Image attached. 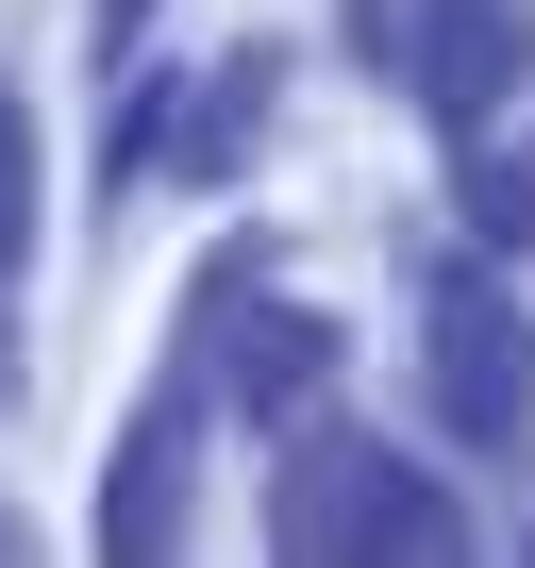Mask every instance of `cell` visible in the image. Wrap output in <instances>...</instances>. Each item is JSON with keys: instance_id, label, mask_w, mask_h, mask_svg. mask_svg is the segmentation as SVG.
<instances>
[{"instance_id": "obj_4", "label": "cell", "mask_w": 535, "mask_h": 568, "mask_svg": "<svg viewBox=\"0 0 535 568\" xmlns=\"http://www.w3.org/2000/svg\"><path fill=\"white\" fill-rule=\"evenodd\" d=\"M184 318H201V368H218L234 418H302V402L335 385V335H319L302 302H268V318H251V267H201V302H184Z\"/></svg>"}, {"instance_id": "obj_2", "label": "cell", "mask_w": 535, "mask_h": 568, "mask_svg": "<svg viewBox=\"0 0 535 568\" xmlns=\"http://www.w3.org/2000/svg\"><path fill=\"white\" fill-rule=\"evenodd\" d=\"M418 385H435V418L468 452H518L535 435V318L502 302L485 267H435L418 284Z\"/></svg>"}, {"instance_id": "obj_8", "label": "cell", "mask_w": 535, "mask_h": 568, "mask_svg": "<svg viewBox=\"0 0 535 568\" xmlns=\"http://www.w3.org/2000/svg\"><path fill=\"white\" fill-rule=\"evenodd\" d=\"M468 234H485V251L535 234V151H468Z\"/></svg>"}, {"instance_id": "obj_11", "label": "cell", "mask_w": 535, "mask_h": 568, "mask_svg": "<svg viewBox=\"0 0 535 568\" xmlns=\"http://www.w3.org/2000/svg\"><path fill=\"white\" fill-rule=\"evenodd\" d=\"M18 551H34V535H18V501H0V568H18Z\"/></svg>"}, {"instance_id": "obj_6", "label": "cell", "mask_w": 535, "mask_h": 568, "mask_svg": "<svg viewBox=\"0 0 535 568\" xmlns=\"http://www.w3.org/2000/svg\"><path fill=\"white\" fill-rule=\"evenodd\" d=\"M251 118H268V51H234V68H218V101H201V134H184V168L218 184V168L251 151Z\"/></svg>"}, {"instance_id": "obj_5", "label": "cell", "mask_w": 535, "mask_h": 568, "mask_svg": "<svg viewBox=\"0 0 535 568\" xmlns=\"http://www.w3.org/2000/svg\"><path fill=\"white\" fill-rule=\"evenodd\" d=\"M369 501H385V452L352 418H302L285 468H268V551H285V568H352L369 551Z\"/></svg>"}, {"instance_id": "obj_9", "label": "cell", "mask_w": 535, "mask_h": 568, "mask_svg": "<svg viewBox=\"0 0 535 568\" xmlns=\"http://www.w3.org/2000/svg\"><path fill=\"white\" fill-rule=\"evenodd\" d=\"M18 251H34V118L0 101V284H18Z\"/></svg>"}, {"instance_id": "obj_10", "label": "cell", "mask_w": 535, "mask_h": 568, "mask_svg": "<svg viewBox=\"0 0 535 568\" xmlns=\"http://www.w3.org/2000/svg\"><path fill=\"white\" fill-rule=\"evenodd\" d=\"M134 18H151V0H101V34H118V51H134Z\"/></svg>"}, {"instance_id": "obj_1", "label": "cell", "mask_w": 535, "mask_h": 568, "mask_svg": "<svg viewBox=\"0 0 535 568\" xmlns=\"http://www.w3.org/2000/svg\"><path fill=\"white\" fill-rule=\"evenodd\" d=\"M352 34L385 51V84H402L435 134H485V118L535 84V0H352Z\"/></svg>"}, {"instance_id": "obj_3", "label": "cell", "mask_w": 535, "mask_h": 568, "mask_svg": "<svg viewBox=\"0 0 535 568\" xmlns=\"http://www.w3.org/2000/svg\"><path fill=\"white\" fill-rule=\"evenodd\" d=\"M201 402H218V368H201V318H184L168 385L118 418V468H101V551H184V452H201Z\"/></svg>"}, {"instance_id": "obj_7", "label": "cell", "mask_w": 535, "mask_h": 568, "mask_svg": "<svg viewBox=\"0 0 535 568\" xmlns=\"http://www.w3.org/2000/svg\"><path fill=\"white\" fill-rule=\"evenodd\" d=\"M369 551H468L452 485H402V468H385V501H369Z\"/></svg>"}]
</instances>
